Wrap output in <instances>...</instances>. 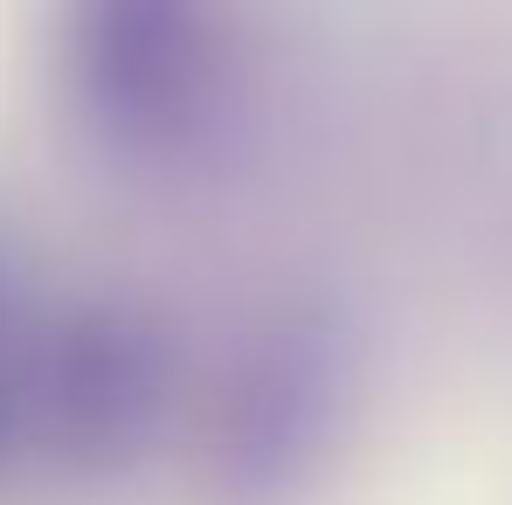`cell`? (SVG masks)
<instances>
[{
  "label": "cell",
  "mask_w": 512,
  "mask_h": 505,
  "mask_svg": "<svg viewBox=\"0 0 512 505\" xmlns=\"http://www.w3.org/2000/svg\"><path fill=\"white\" fill-rule=\"evenodd\" d=\"M49 84L111 173L180 187L250 125L256 49L243 0H49Z\"/></svg>",
  "instance_id": "1"
},
{
  "label": "cell",
  "mask_w": 512,
  "mask_h": 505,
  "mask_svg": "<svg viewBox=\"0 0 512 505\" xmlns=\"http://www.w3.org/2000/svg\"><path fill=\"white\" fill-rule=\"evenodd\" d=\"M353 409V339L319 298L263 305L222 346L201 409L194 471L208 505H298L333 464Z\"/></svg>",
  "instance_id": "2"
},
{
  "label": "cell",
  "mask_w": 512,
  "mask_h": 505,
  "mask_svg": "<svg viewBox=\"0 0 512 505\" xmlns=\"http://www.w3.org/2000/svg\"><path fill=\"white\" fill-rule=\"evenodd\" d=\"M180 388V339L146 298H70L28 319L21 457L63 485H111L160 450L180 416Z\"/></svg>",
  "instance_id": "3"
},
{
  "label": "cell",
  "mask_w": 512,
  "mask_h": 505,
  "mask_svg": "<svg viewBox=\"0 0 512 505\" xmlns=\"http://www.w3.org/2000/svg\"><path fill=\"white\" fill-rule=\"evenodd\" d=\"M21 353H28V312L0 263V471L21 457Z\"/></svg>",
  "instance_id": "4"
}]
</instances>
